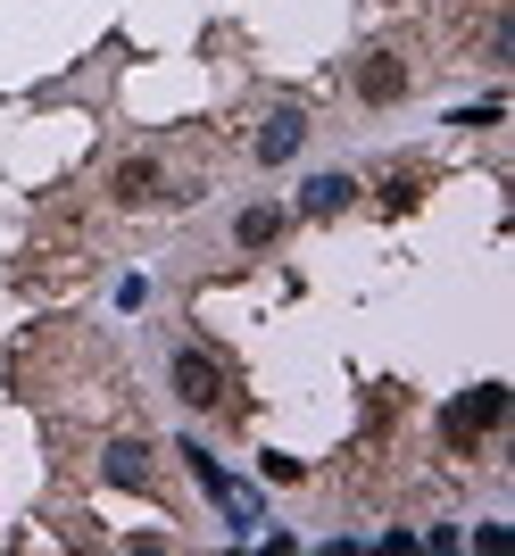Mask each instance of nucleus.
Wrapping results in <instances>:
<instances>
[{
    "mask_svg": "<svg viewBox=\"0 0 515 556\" xmlns=\"http://www.w3.org/2000/svg\"><path fill=\"white\" fill-rule=\"evenodd\" d=\"M399 92H407V67H399L391 50H375V59L357 67V100H375V109H382V100H399Z\"/></svg>",
    "mask_w": 515,
    "mask_h": 556,
    "instance_id": "20e7f679",
    "label": "nucleus"
},
{
    "mask_svg": "<svg viewBox=\"0 0 515 556\" xmlns=\"http://www.w3.org/2000/svg\"><path fill=\"white\" fill-rule=\"evenodd\" d=\"M499 424H507V382H474V391L441 416V432H449V448H474L482 432H499Z\"/></svg>",
    "mask_w": 515,
    "mask_h": 556,
    "instance_id": "f257e3e1",
    "label": "nucleus"
},
{
    "mask_svg": "<svg viewBox=\"0 0 515 556\" xmlns=\"http://www.w3.org/2000/svg\"><path fill=\"white\" fill-rule=\"evenodd\" d=\"M175 391H184V407H216L225 399V374H216L209 349H175Z\"/></svg>",
    "mask_w": 515,
    "mask_h": 556,
    "instance_id": "f03ea898",
    "label": "nucleus"
},
{
    "mask_svg": "<svg viewBox=\"0 0 515 556\" xmlns=\"http://www.w3.org/2000/svg\"><path fill=\"white\" fill-rule=\"evenodd\" d=\"M100 473H109L117 490H150V448H141V441H117L109 457H100Z\"/></svg>",
    "mask_w": 515,
    "mask_h": 556,
    "instance_id": "39448f33",
    "label": "nucleus"
},
{
    "mask_svg": "<svg viewBox=\"0 0 515 556\" xmlns=\"http://www.w3.org/2000/svg\"><path fill=\"white\" fill-rule=\"evenodd\" d=\"M350 200H357V184H350V175H316V184L300 191V208H307V216H341Z\"/></svg>",
    "mask_w": 515,
    "mask_h": 556,
    "instance_id": "423d86ee",
    "label": "nucleus"
},
{
    "mask_svg": "<svg viewBox=\"0 0 515 556\" xmlns=\"http://www.w3.org/2000/svg\"><path fill=\"white\" fill-rule=\"evenodd\" d=\"M300 141H307V116L300 109H275V116H266V134H258V166L300 159Z\"/></svg>",
    "mask_w": 515,
    "mask_h": 556,
    "instance_id": "7ed1b4c3",
    "label": "nucleus"
},
{
    "mask_svg": "<svg viewBox=\"0 0 515 556\" xmlns=\"http://www.w3.org/2000/svg\"><path fill=\"white\" fill-rule=\"evenodd\" d=\"M275 232H282V208H266V200H258V208H241V216H234V241H241V250H266V241H275Z\"/></svg>",
    "mask_w": 515,
    "mask_h": 556,
    "instance_id": "0eeeda50",
    "label": "nucleus"
},
{
    "mask_svg": "<svg viewBox=\"0 0 515 556\" xmlns=\"http://www.w3.org/2000/svg\"><path fill=\"white\" fill-rule=\"evenodd\" d=\"M117 200H125V208H141V200H159V166H150V159L117 166Z\"/></svg>",
    "mask_w": 515,
    "mask_h": 556,
    "instance_id": "6e6552de",
    "label": "nucleus"
}]
</instances>
